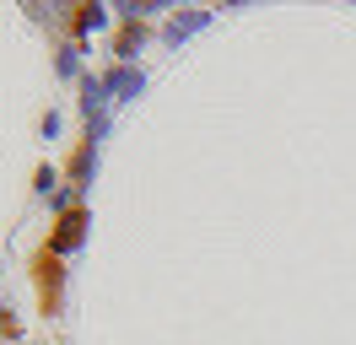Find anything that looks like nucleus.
<instances>
[{"label":"nucleus","mask_w":356,"mask_h":345,"mask_svg":"<svg viewBox=\"0 0 356 345\" xmlns=\"http://www.w3.org/2000/svg\"><path fill=\"white\" fill-rule=\"evenodd\" d=\"M38 297H44V307L54 313V302H60V259H54V248L38 254Z\"/></svg>","instance_id":"1"},{"label":"nucleus","mask_w":356,"mask_h":345,"mask_svg":"<svg viewBox=\"0 0 356 345\" xmlns=\"http://www.w3.org/2000/svg\"><path fill=\"white\" fill-rule=\"evenodd\" d=\"M81 237V211H65L60 216V232H54V248H70Z\"/></svg>","instance_id":"2"}]
</instances>
